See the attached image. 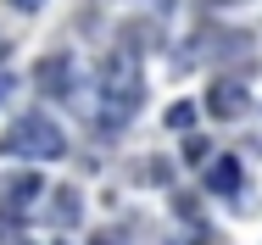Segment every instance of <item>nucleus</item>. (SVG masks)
Segmentation results:
<instances>
[{
  "label": "nucleus",
  "instance_id": "423d86ee",
  "mask_svg": "<svg viewBox=\"0 0 262 245\" xmlns=\"http://www.w3.org/2000/svg\"><path fill=\"white\" fill-rule=\"evenodd\" d=\"M207 190H217V195H234L240 190V162L234 156H217L207 167Z\"/></svg>",
  "mask_w": 262,
  "mask_h": 245
},
{
  "label": "nucleus",
  "instance_id": "f03ea898",
  "mask_svg": "<svg viewBox=\"0 0 262 245\" xmlns=\"http://www.w3.org/2000/svg\"><path fill=\"white\" fill-rule=\"evenodd\" d=\"M0 150L6 156H28V162H56L67 150V134L56 128L51 117H17L6 134H0Z\"/></svg>",
  "mask_w": 262,
  "mask_h": 245
},
{
  "label": "nucleus",
  "instance_id": "7ed1b4c3",
  "mask_svg": "<svg viewBox=\"0 0 262 245\" xmlns=\"http://www.w3.org/2000/svg\"><path fill=\"white\" fill-rule=\"evenodd\" d=\"M207 112H212V117H223V123H240V117L251 112V90H246L240 78H212Z\"/></svg>",
  "mask_w": 262,
  "mask_h": 245
},
{
  "label": "nucleus",
  "instance_id": "9b49d317",
  "mask_svg": "<svg viewBox=\"0 0 262 245\" xmlns=\"http://www.w3.org/2000/svg\"><path fill=\"white\" fill-rule=\"evenodd\" d=\"M217 6H240V0H217Z\"/></svg>",
  "mask_w": 262,
  "mask_h": 245
},
{
  "label": "nucleus",
  "instance_id": "39448f33",
  "mask_svg": "<svg viewBox=\"0 0 262 245\" xmlns=\"http://www.w3.org/2000/svg\"><path fill=\"white\" fill-rule=\"evenodd\" d=\"M28 201H39V173H17V179H0V206H6V212H23Z\"/></svg>",
  "mask_w": 262,
  "mask_h": 245
},
{
  "label": "nucleus",
  "instance_id": "0eeeda50",
  "mask_svg": "<svg viewBox=\"0 0 262 245\" xmlns=\"http://www.w3.org/2000/svg\"><path fill=\"white\" fill-rule=\"evenodd\" d=\"M167 128H179V134H190V128H195V106H190V100H179V106H167Z\"/></svg>",
  "mask_w": 262,
  "mask_h": 245
},
{
  "label": "nucleus",
  "instance_id": "1a4fd4ad",
  "mask_svg": "<svg viewBox=\"0 0 262 245\" xmlns=\"http://www.w3.org/2000/svg\"><path fill=\"white\" fill-rule=\"evenodd\" d=\"M184 156H190V162H201V156H207V140H195V134H190V140H184Z\"/></svg>",
  "mask_w": 262,
  "mask_h": 245
},
{
  "label": "nucleus",
  "instance_id": "9d476101",
  "mask_svg": "<svg viewBox=\"0 0 262 245\" xmlns=\"http://www.w3.org/2000/svg\"><path fill=\"white\" fill-rule=\"evenodd\" d=\"M11 6H17V11H39L45 0H11Z\"/></svg>",
  "mask_w": 262,
  "mask_h": 245
},
{
  "label": "nucleus",
  "instance_id": "6e6552de",
  "mask_svg": "<svg viewBox=\"0 0 262 245\" xmlns=\"http://www.w3.org/2000/svg\"><path fill=\"white\" fill-rule=\"evenodd\" d=\"M78 206H73V190H56V223H73Z\"/></svg>",
  "mask_w": 262,
  "mask_h": 245
},
{
  "label": "nucleus",
  "instance_id": "f8f14e48",
  "mask_svg": "<svg viewBox=\"0 0 262 245\" xmlns=\"http://www.w3.org/2000/svg\"><path fill=\"white\" fill-rule=\"evenodd\" d=\"M95 245H117V240H95Z\"/></svg>",
  "mask_w": 262,
  "mask_h": 245
},
{
  "label": "nucleus",
  "instance_id": "f257e3e1",
  "mask_svg": "<svg viewBox=\"0 0 262 245\" xmlns=\"http://www.w3.org/2000/svg\"><path fill=\"white\" fill-rule=\"evenodd\" d=\"M140 95H145L140 67H134L128 56H112V67L101 73V123H106V128H123V123L134 117Z\"/></svg>",
  "mask_w": 262,
  "mask_h": 245
},
{
  "label": "nucleus",
  "instance_id": "ddd939ff",
  "mask_svg": "<svg viewBox=\"0 0 262 245\" xmlns=\"http://www.w3.org/2000/svg\"><path fill=\"white\" fill-rule=\"evenodd\" d=\"M0 95H6V78H0Z\"/></svg>",
  "mask_w": 262,
  "mask_h": 245
},
{
  "label": "nucleus",
  "instance_id": "20e7f679",
  "mask_svg": "<svg viewBox=\"0 0 262 245\" xmlns=\"http://www.w3.org/2000/svg\"><path fill=\"white\" fill-rule=\"evenodd\" d=\"M39 90H45V95H67V90H73V56H67V50H51V56L39 61Z\"/></svg>",
  "mask_w": 262,
  "mask_h": 245
}]
</instances>
